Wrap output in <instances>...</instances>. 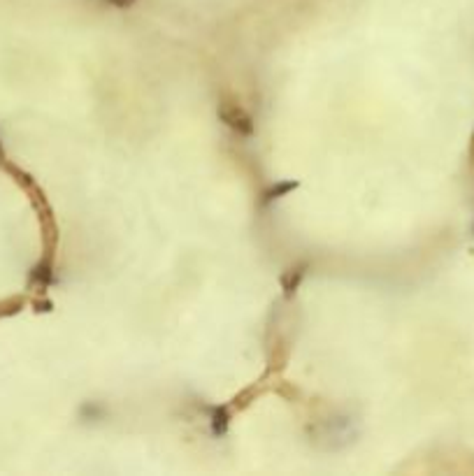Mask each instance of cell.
<instances>
[{
    "label": "cell",
    "mask_w": 474,
    "mask_h": 476,
    "mask_svg": "<svg viewBox=\"0 0 474 476\" xmlns=\"http://www.w3.org/2000/svg\"><path fill=\"white\" fill-rule=\"evenodd\" d=\"M219 116H221L223 123H228V126L233 128V130H237V133H242V135H251L253 133L251 116L246 114L240 105L221 103V105H219Z\"/></svg>",
    "instance_id": "6da1fadb"
},
{
    "label": "cell",
    "mask_w": 474,
    "mask_h": 476,
    "mask_svg": "<svg viewBox=\"0 0 474 476\" xmlns=\"http://www.w3.org/2000/svg\"><path fill=\"white\" fill-rule=\"evenodd\" d=\"M295 186H298L295 181H286V184H282V186L272 188V191H267V193H265V202H272V200H277V198H279V195L288 193V191H293Z\"/></svg>",
    "instance_id": "7a4b0ae2"
},
{
    "label": "cell",
    "mask_w": 474,
    "mask_h": 476,
    "mask_svg": "<svg viewBox=\"0 0 474 476\" xmlns=\"http://www.w3.org/2000/svg\"><path fill=\"white\" fill-rule=\"evenodd\" d=\"M109 3H114V5H119V7H123V5H130L132 0H109Z\"/></svg>",
    "instance_id": "3957f363"
}]
</instances>
